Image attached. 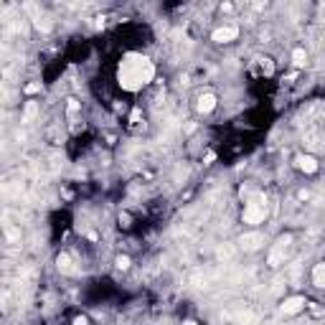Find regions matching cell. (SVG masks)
<instances>
[{
    "label": "cell",
    "mask_w": 325,
    "mask_h": 325,
    "mask_svg": "<svg viewBox=\"0 0 325 325\" xmlns=\"http://www.w3.org/2000/svg\"><path fill=\"white\" fill-rule=\"evenodd\" d=\"M155 79V64L142 54H125L117 64V84L125 92H140Z\"/></svg>",
    "instance_id": "obj_1"
},
{
    "label": "cell",
    "mask_w": 325,
    "mask_h": 325,
    "mask_svg": "<svg viewBox=\"0 0 325 325\" xmlns=\"http://www.w3.org/2000/svg\"><path fill=\"white\" fill-rule=\"evenodd\" d=\"M264 219H267V196L264 193H254V196L244 203L242 221L249 224V226H259Z\"/></svg>",
    "instance_id": "obj_2"
},
{
    "label": "cell",
    "mask_w": 325,
    "mask_h": 325,
    "mask_svg": "<svg viewBox=\"0 0 325 325\" xmlns=\"http://www.w3.org/2000/svg\"><path fill=\"white\" fill-rule=\"evenodd\" d=\"M305 308H308V300L302 297V295H292V297H285V300H282V305H279V315L292 318V315H300Z\"/></svg>",
    "instance_id": "obj_3"
},
{
    "label": "cell",
    "mask_w": 325,
    "mask_h": 325,
    "mask_svg": "<svg viewBox=\"0 0 325 325\" xmlns=\"http://www.w3.org/2000/svg\"><path fill=\"white\" fill-rule=\"evenodd\" d=\"M236 38H239V26H236V23H224V26H219L211 33L213 43H231Z\"/></svg>",
    "instance_id": "obj_4"
},
{
    "label": "cell",
    "mask_w": 325,
    "mask_h": 325,
    "mask_svg": "<svg viewBox=\"0 0 325 325\" xmlns=\"http://www.w3.org/2000/svg\"><path fill=\"white\" fill-rule=\"evenodd\" d=\"M292 244V236L290 234H285V236H279L277 239V244L272 247V252H269V267H279V262L285 259V252H287V247Z\"/></svg>",
    "instance_id": "obj_5"
},
{
    "label": "cell",
    "mask_w": 325,
    "mask_h": 325,
    "mask_svg": "<svg viewBox=\"0 0 325 325\" xmlns=\"http://www.w3.org/2000/svg\"><path fill=\"white\" fill-rule=\"evenodd\" d=\"M262 247H264V236L259 231H249V234L239 236V249H244V252H257Z\"/></svg>",
    "instance_id": "obj_6"
},
{
    "label": "cell",
    "mask_w": 325,
    "mask_h": 325,
    "mask_svg": "<svg viewBox=\"0 0 325 325\" xmlns=\"http://www.w3.org/2000/svg\"><path fill=\"white\" fill-rule=\"evenodd\" d=\"M216 104H219L216 94H213V92H203V94H198V99H196V112H198V115H211V112L216 110Z\"/></svg>",
    "instance_id": "obj_7"
},
{
    "label": "cell",
    "mask_w": 325,
    "mask_h": 325,
    "mask_svg": "<svg viewBox=\"0 0 325 325\" xmlns=\"http://www.w3.org/2000/svg\"><path fill=\"white\" fill-rule=\"evenodd\" d=\"M295 165L302 170V173H308V176H313V173H318V168H320V163L313 158V155H308V153H300L297 158H295Z\"/></svg>",
    "instance_id": "obj_8"
},
{
    "label": "cell",
    "mask_w": 325,
    "mask_h": 325,
    "mask_svg": "<svg viewBox=\"0 0 325 325\" xmlns=\"http://www.w3.org/2000/svg\"><path fill=\"white\" fill-rule=\"evenodd\" d=\"M313 285L315 287H325V262H318L315 267H313Z\"/></svg>",
    "instance_id": "obj_9"
},
{
    "label": "cell",
    "mask_w": 325,
    "mask_h": 325,
    "mask_svg": "<svg viewBox=\"0 0 325 325\" xmlns=\"http://www.w3.org/2000/svg\"><path fill=\"white\" fill-rule=\"evenodd\" d=\"M33 26L41 31V33H49L51 28H54V23H51V20H49V15H43V13H38L36 18H33Z\"/></svg>",
    "instance_id": "obj_10"
},
{
    "label": "cell",
    "mask_w": 325,
    "mask_h": 325,
    "mask_svg": "<svg viewBox=\"0 0 325 325\" xmlns=\"http://www.w3.org/2000/svg\"><path fill=\"white\" fill-rule=\"evenodd\" d=\"M292 64H295L297 69L308 66V51H305V49H295V51H292Z\"/></svg>",
    "instance_id": "obj_11"
},
{
    "label": "cell",
    "mask_w": 325,
    "mask_h": 325,
    "mask_svg": "<svg viewBox=\"0 0 325 325\" xmlns=\"http://www.w3.org/2000/svg\"><path fill=\"white\" fill-rule=\"evenodd\" d=\"M56 264H59L61 272H71V259H69V254H59V257H56Z\"/></svg>",
    "instance_id": "obj_12"
},
{
    "label": "cell",
    "mask_w": 325,
    "mask_h": 325,
    "mask_svg": "<svg viewBox=\"0 0 325 325\" xmlns=\"http://www.w3.org/2000/svg\"><path fill=\"white\" fill-rule=\"evenodd\" d=\"M36 115H38V104H36V102H28V104H26V112H23V122H31Z\"/></svg>",
    "instance_id": "obj_13"
},
{
    "label": "cell",
    "mask_w": 325,
    "mask_h": 325,
    "mask_svg": "<svg viewBox=\"0 0 325 325\" xmlns=\"http://www.w3.org/2000/svg\"><path fill=\"white\" fill-rule=\"evenodd\" d=\"M115 264H117V269H122V272H125V269H130V264H132V262H130V257H127V254H120Z\"/></svg>",
    "instance_id": "obj_14"
},
{
    "label": "cell",
    "mask_w": 325,
    "mask_h": 325,
    "mask_svg": "<svg viewBox=\"0 0 325 325\" xmlns=\"http://www.w3.org/2000/svg\"><path fill=\"white\" fill-rule=\"evenodd\" d=\"M79 110H81V102H79V99H69V104H66V112H69V115H76Z\"/></svg>",
    "instance_id": "obj_15"
},
{
    "label": "cell",
    "mask_w": 325,
    "mask_h": 325,
    "mask_svg": "<svg viewBox=\"0 0 325 325\" xmlns=\"http://www.w3.org/2000/svg\"><path fill=\"white\" fill-rule=\"evenodd\" d=\"M36 92H41V84H28L26 86V94H36Z\"/></svg>",
    "instance_id": "obj_16"
},
{
    "label": "cell",
    "mask_w": 325,
    "mask_h": 325,
    "mask_svg": "<svg viewBox=\"0 0 325 325\" xmlns=\"http://www.w3.org/2000/svg\"><path fill=\"white\" fill-rule=\"evenodd\" d=\"M74 325H89V320H86L84 315H79V318H74Z\"/></svg>",
    "instance_id": "obj_17"
},
{
    "label": "cell",
    "mask_w": 325,
    "mask_h": 325,
    "mask_svg": "<svg viewBox=\"0 0 325 325\" xmlns=\"http://www.w3.org/2000/svg\"><path fill=\"white\" fill-rule=\"evenodd\" d=\"M120 224H122V226H130V216H127V213L120 216Z\"/></svg>",
    "instance_id": "obj_18"
},
{
    "label": "cell",
    "mask_w": 325,
    "mask_h": 325,
    "mask_svg": "<svg viewBox=\"0 0 325 325\" xmlns=\"http://www.w3.org/2000/svg\"><path fill=\"white\" fill-rule=\"evenodd\" d=\"M183 325H198V323H196V320H186Z\"/></svg>",
    "instance_id": "obj_19"
}]
</instances>
